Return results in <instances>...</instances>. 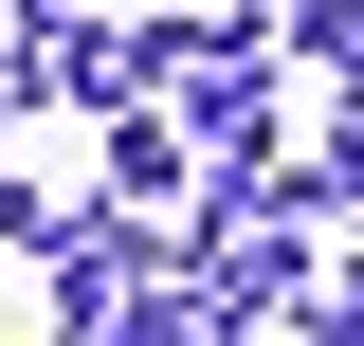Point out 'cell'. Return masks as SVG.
Listing matches in <instances>:
<instances>
[{"mask_svg":"<svg viewBox=\"0 0 364 346\" xmlns=\"http://www.w3.org/2000/svg\"><path fill=\"white\" fill-rule=\"evenodd\" d=\"M128 91L200 146V164H255V128H273V37H237V19H146V37H128Z\"/></svg>","mask_w":364,"mask_h":346,"instance_id":"6da1fadb","label":"cell"},{"mask_svg":"<svg viewBox=\"0 0 364 346\" xmlns=\"http://www.w3.org/2000/svg\"><path fill=\"white\" fill-rule=\"evenodd\" d=\"M55 328H219V310H200V273H182L128 201H73V237H55Z\"/></svg>","mask_w":364,"mask_h":346,"instance_id":"7a4b0ae2","label":"cell"},{"mask_svg":"<svg viewBox=\"0 0 364 346\" xmlns=\"http://www.w3.org/2000/svg\"><path fill=\"white\" fill-rule=\"evenodd\" d=\"M291 37H310L328 73H364V0H291Z\"/></svg>","mask_w":364,"mask_h":346,"instance_id":"3957f363","label":"cell"},{"mask_svg":"<svg viewBox=\"0 0 364 346\" xmlns=\"http://www.w3.org/2000/svg\"><path fill=\"white\" fill-rule=\"evenodd\" d=\"M0 110H18V73H0Z\"/></svg>","mask_w":364,"mask_h":346,"instance_id":"277c9868","label":"cell"}]
</instances>
